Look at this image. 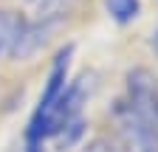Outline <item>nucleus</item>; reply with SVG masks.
Listing matches in <instances>:
<instances>
[{
	"label": "nucleus",
	"instance_id": "1",
	"mask_svg": "<svg viewBox=\"0 0 158 152\" xmlns=\"http://www.w3.org/2000/svg\"><path fill=\"white\" fill-rule=\"evenodd\" d=\"M113 116L130 152H158V82L150 70L127 73L124 96L116 102Z\"/></svg>",
	"mask_w": 158,
	"mask_h": 152
},
{
	"label": "nucleus",
	"instance_id": "2",
	"mask_svg": "<svg viewBox=\"0 0 158 152\" xmlns=\"http://www.w3.org/2000/svg\"><path fill=\"white\" fill-rule=\"evenodd\" d=\"M71 59H73V45H65L54 54L51 59V68H48V76H45V85H43V93L37 99V107L28 118V127H26V146H45L48 141V118L62 96V90L68 87L71 82Z\"/></svg>",
	"mask_w": 158,
	"mask_h": 152
},
{
	"label": "nucleus",
	"instance_id": "3",
	"mask_svg": "<svg viewBox=\"0 0 158 152\" xmlns=\"http://www.w3.org/2000/svg\"><path fill=\"white\" fill-rule=\"evenodd\" d=\"M105 11L110 14V20L118 26H127L138 20L141 14V0H105Z\"/></svg>",
	"mask_w": 158,
	"mask_h": 152
},
{
	"label": "nucleus",
	"instance_id": "4",
	"mask_svg": "<svg viewBox=\"0 0 158 152\" xmlns=\"http://www.w3.org/2000/svg\"><path fill=\"white\" fill-rule=\"evenodd\" d=\"M20 23H23V17H20V14L0 9V56L9 54V48H11V42H14V37H17Z\"/></svg>",
	"mask_w": 158,
	"mask_h": 152
},
{
	"label": "nucleus",
	"instance_id": "5",
	"mask_svg": "<svg viewBox=\"0 0 158 152\" xmlns=\"http://www.w3.org/2000/svg\"><path fill=\"white\" fill-rule=\"evenodd\" d=\"M85 152H116L105 138H96V141H90L88 146H85Z\"/></svg>",
	"mask_w": 158,
	"mask_h": 152
},
{
	"label": "nucleus",
	"instance_id": "6",
	"mask_svg": "<svg viewBox=\"0 0 158 152\" xmlns=\"http://www.w3.org/2000/svg\"><path fill=\"white\" fill-rule=\"evenodd\" d=\"M152 51H155V54H158V31H155V34H152Z\"/></svg>",
	"mask_w": 158,
	"mask_h": 152
},
{
	"label": "nucleus",
	"instance_id": "7",
	"mask_svg": "<svg viewBox=\"0 0 158 152\" xmlns=\"http://www.w3.org/2000/svg\"><path fill=\"white\" fill-rule=\"evenodd\" d=\"M26 3H43L45 6V3H51V0H26Z\"/></svg>",
	"mask_w": 158,
	"mask_h": 152
}]
</instances>
